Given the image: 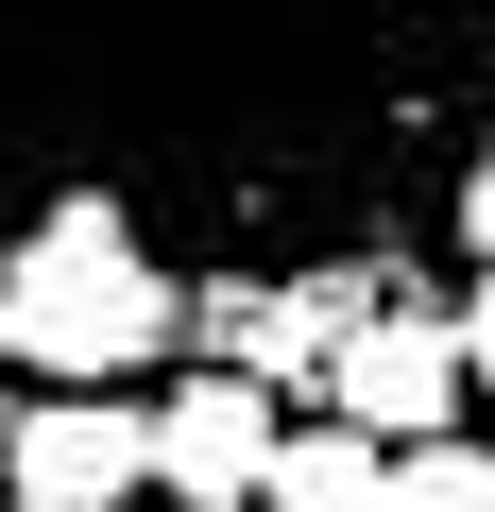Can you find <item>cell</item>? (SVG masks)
<instances>
[{
    "instance_id": "1",
    "label": "cell",
    "mask_w": 495,
    "mask_h": 512,
    "mask_svg": "<svg viewBox=\"0 0 495 512\" xmlns=\"http://www.w3.org/2000/svg\"><path fill=\"white\" fill-rule=\"evenodd\" d=\"M52 154L188 274H376L495 137V0H35Z\"/></svg>"
},
{
    "instance_id": "2",
    "label": "cell",
    "mask_w": 495,
    "mask_h": 512,
    "mask_svg": "<svg viewBox=\"0 0 495 512\" xmlns=\"http://www.w3.org/2000/svg\"><path fill=\"white\" fill-rule=\"evenodd\" d=\"M188 342V256L120 205V188H52L18 239H0V376L35 393H103V376H154Z\"/></svg>"
},
{
    "instance_id": "3",
    "label": "cell",
    "mask_w": 495,
    "mask_h": 512,
    "mask_svg": "<svg viewBox=\"0 0 495 512\" xmlns=\"http://www.w3.org/2000/svg\"><path fill=\"white\" fill-rule=\"evenodd\" d=\"M274 376L239 359V376H154V495L171 512H257L274 495Z\"/></svg>"
},
{
    "instance_id": "4",
    "label": "cell",
    "mask_w": 495,
    "mask_h": 512,
    "mask_svg": "<svg viewBox=\"0 0 495 512\" xmlns=\"http://www.w3.org/2000/svg\"><path fill=\"white\" fill-rule=\"evenodd\" d=\"M120 495H154V410H120V376L35 393L18 444H0V512H120Z\"/></svg>"
},
{
    "instance_id": "5",
    "label": "cell",
    "mask_w": 495,
    "mask_h": 512,
    "mask_svg": "<svg viewBox=\"0 0 495 512\" xmlns=\"http://www.w3.org/2000/svg\"><path fill=\"white\" fill-rule=\"evenodd\" d=\"M461 393H478V342H461L444 308H359L342 359H325V410H359V427H393V444L461 427Z\"/></svg>"
},
{
    "instance_id": "6",
    "label": "cell",
    "mask_w": 495,
    "mask_h": 512,
    "mask_svg": "<svg viewBox=\"0 0 495 512\" xmlns=\"http://www.w3.org/2000/svg\"><path fill=\"white\" fill-rule=\"evenodd\" d=\"M257 512H393V427H359V410L291 427V444H274V495H257Z\"/></svg>"
},
{
    "instance_id": "7",
    "label": "cell",
    "mask_w": 495,
    "mask_h": 512,
    "mask_svg": "<svg viewBox=\"0 0 495 512\" xmlns=\"http://www.w3.org/2000/svg\"><path fill=\"white\" fill-rule=\"evenodd\" d=\"M35 137H52V18H35V0H0V188H18ZM0 239H18V222H0Z\"/></svg>"
},
{
    "instance_id": "8",
    "label": "cell",
    "mask_w": 495,
    "mask_h": 512,
    "mask_svg": "<svg viewBox=\"0 0 495 512\" xmlns=\"http://www.w3.org/2000/svg\"><path fill=\"white\" fill-rule=\"evenodd\" d=\"M393 512H495V444H478V427L393 444Z\"/></svg>"
},
{
    "instance_id": "9",
    "label": "cell",
    "mask_w": 495,
    "mask_h": 512,
    "mask_svg": "<svg viewBox=\"0 0 495 512\" xmlns=\"http://www.w3.org/2000/svg\"><path fill=\"white\" fill-rule=\"evenodd\" d=\"M444 239L478 256V274H495V137H478V171H461V205H444Z\"/></svg>"
},
{
    "instance_id": "10",
    "label": "cell",
    "mask_w": 495,
    "mask_h": 512,
    "mask_svg": "<svg viewBox=\"0 0 495 512\" xmlns=\"http://www.w3.org/2000/svg\"><path fill=\"white\" fill-rule=\"evenodd\" d=\"M461 342H478V393H495V274H478V308H461Z\"/></svg>"
},
{
    "instance_id": "11",
    "label": "cell",
    "mask_w": 495,
    "mask_h": 512,
    "mask_svg": "<svg viewBox=\"0 0 495 512\" xmlns=\"http://www.w3.org/2000/svg\"><path fill=\"white\" fill-rule=\"evenodd\" d=\"M0 444H18V393H0Z\"/></svg>"
}]
</instances>
